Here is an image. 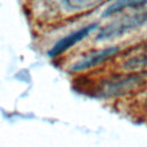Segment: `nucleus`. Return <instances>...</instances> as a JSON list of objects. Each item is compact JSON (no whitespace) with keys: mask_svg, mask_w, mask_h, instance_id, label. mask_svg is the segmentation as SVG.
<instances>
[{"mask_svg":"<svg viewBox=\"0 0 147 147\" xmlns=\"http://www.w3.org/2000/svg\"><path fill=\"white\" fill-rule=\"evenodd\" d=\"M145 84L142 75L121 72L99 82L96 93L103 98H114L139 90Z\"/></svg>","mask_w":147,"mask_h":147,"instance_id":"nucleus-1","label":"nucleus"},{"mask_svg":"<svg viewBox=\"0 0 147 147\" xmlns=\"http://www.w3.org/2000/svg\"><path fill=\"white\" fill-rule=\"evenodd\" d=\"M147 23V11L133 14L125 16L123 18L115 20L107 25L99 28V31L95 36L96 41H106L117 37H121L131 30H134L139 26H142Z\"/></svg>","mask_w":147,"mask_h":147,"instance_id":"nucleus-2","label":"nucleus"},{"mask_svg":"<svg viewBox=\"0 0 147 147\" xmlns=\"http://www.w3.org/2000/svg\"><path fill=\"white\" fill-rule=\"evenodd\" d=\"M119 53L118 46H108L103 48L92 49L87 53H84L78 60L72 62L69 67V71L71 74H80L87 70L94 69L107 61L111 60Z\"/></svg>","mask_w":147,"mask_h":147,"instance_id":"nucleus-3","label":"nucleus"},{"mask_svg":"<svg viewBox=\"0 0 147 147\" xmlns=\"http://www.w3.org/2000/svg\"><path fill=\"white\" fill-rule=\"evenodd\" d=\"M96 29H99L98 23H88L86 25H83V26L69 32L68 34H65L61 39H59L51 47V49L48 51V56L52 59H56V57L63 55L69 49L75 47L77 44L83 41L86 37H88Z\"/></svg>","mask_w":147,"mask_h":147,"instance_id":"nucleus-4","label":"nucleus"},{"mask_svg":"<svg viewBox=\"0 0 147 147\" xmlns=\"http://www.w3.org/2000/svg\"><path fill=\"white\" fill-rule=\"evenodd\" d=\"M119 69L125 74H147V41L125 53L119 62Z\"/></svg>","mask_w":147,"mask_h":147,"instance_id":"nucleus-5","label":"nucleus"},{"mask_svg":"<svg viewBox=\"0 0 147 147\" xmlns=\"http://www.w3.org/2000/svg\"><path fill=\"white\" fill-rule=\"evenodd\" d=\"M103 0H55L57 9L63 14L68 15H79L84 14L102 3Z\"/></svg>","mask_w":147,"mask_h":147,"instance_id":"nucleus-6","label":"nucleus"},{"mask_svg":"<svg viewBox=\"0 0 147 147\" xmlns=\"http://www.w3.org/2000/svg\"><path fill=\"white\" fill-rule=\"evenodd\" d=\"M147 5V0H116L111 2L102 13L103 17L119 14L129 8H140Z\"/></svg>","mask_w":147,"mask_h":147,"instance_id":"nucleus-7","label":"nucleus"}]
</instances>
